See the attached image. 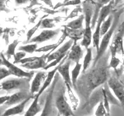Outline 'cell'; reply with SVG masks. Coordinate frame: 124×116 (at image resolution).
<instances>
[{
  "label": "cell",
  "instance_id": "cell-1",
  "mask_svg": "<svg viewBox=\"0 0 124 116\" xmlns=\"http://www.w3.org/2000/svg\"><path fill=\"white\" fill-rule=\"evenodd\" d=\"M118 20H119V15H116L115 17L113 22H112V25L111 26L110 29L108 31V32L104 35L102 38V41L100 42V45H99V51L97 52V55L95 58L94 63H93V65H95L98 61L102 57L103 54L106 53V50H107V47L109 45V43L111 40V38L112 36V35L114 33V31L116 28V26H117L118 23Z\"/></svg>",
  "mask_w": 124,
  "mask_h": 116
},
{
  "label": "cell",
  "instance_id": "cell-2",
  "mask_svg": "<svg viewBox=\"0 0 124 116\" xmlns=\"http://www.w3.org/2000/svg\"><path fill=\"white\" fill-rule=\"evenodd\" d=\"M88 77V87L91 91H92L99 85L106 82L108 77V71L106 68L99 67L92 71Z\"/></svg>",
  "mask_w": 124,
  "mask_h": 116
},
{
  "label": "cell",
  "instance_id": "cell-3",
  "mask_svg": "<svg viewBox=\"0 0 124 116\" xmlns=\"http://www.w3.org/2000/svg\"><path fill=\"white\" fill-rule=\"evenodd\" d=\"M85 27L84 29L83 37L81 42V45L85 46L86 50L88 48L92 41V10L85 9Z\"/></svg>",
  "mask_w": 124,
  "mask_h": 116
},
{
  "label": "cell",
  "instance_id": "cell-4",
  "mask_svg": "<svg viewBox=\"0 0 124 116\" xmlns=\"http://www.w3.org/2000/svg\"><path fill=\"white\" fill-rule=\"evenodd\" d=\"M1 57L2 60V64L6 66L8 70H9V71L11 73V75L13 74L18 77H28V78H31V77L33 76V73H34L33 71H31V72L24 71L21 68H19L17 66H16L14 64L10 63L2 53H1Z\"/></svg>",
  "mask_w": 124,
  "mask_h": 116
},
{
  "label": "cell",
  "instance_id": "cell-5",
  "mask_svg": "<svg viewBox=\"0 0 124 116\" xmlns=\"http://www.w3.org/2000/svg\"><path fill=\"white\" fill-rule=\"evenodd\" d=\"M68 53L66 56L63 60H62L60 64L58 65V70L57 72L61 75L63 77L64 81L65 83V85H70L73 87L72 82H71V78L70 77V66H71V60H68Z\"/></svg>",
  "mask_w": 124,
  "mask_h": 116
},
{
  "label": "cell",
  "instance_id": "cell-6",
  "mask_svg": "<svg viewBox=\"0 0 124 116\" xmlns=\"http://www.w3.org/2000/svg\"><path fill=\"white\" fill-rule=\"evenodd\" d=\"M56 107L59 114L62 116H73V111L71 105L67 102V99L63 94L58 95L55 101Z\"/></svg>",
  "mask_w": 124,
  "mask_h": 116
},
{
  "label": "cell",
  "instance_id": "cell-7",
  "mask_svg": "<svg viewBox=\"0 0 124 116\" xmlns=\"http://www.w3.org/2000/svg\"><path fill=\"white\" fill-rule=\"evenodd\" d=\"M73 44H74V40H70L67 41L64 45L61 46L60 48H58L57 50H56L55 51L50 54L48 57L47 60H46V63L49 64L51 61L58 59L60 57H64L68 53V50H71Z\"/></svg>",
  "mask_w": 124,
  "mask_h": 116
},
{
  "label": "cell",
  "instance_id": "cell-8",
  "mask_svg": "<svg viewBox=\"0 0 124 116\" xmlns=\"http://www.w3.org/2000/svg\"><path fill=\"white\" fill-rule=\"evenodd\" d=\"M60 32V29H44L37 36L33 37L30 40V44H41L53 39Z\"/></svg>",
  "mask_w": 124,
  "mask_h": 116
},
{
  "label": "cell",
  "instance_id": "cell-9",
  "mask_svg": "<svg viewBox=\"0 0 124 116\" xmlns=\"http://www.w3.org/2000/svg\"><path fill=\"white\" fill-rule=\"evenodd\" d=\"M108 86L113 91L115 96L121 104H124V87L117 79L111 78L108 81Z\"/></svg>",
  "mask_w": 124,
  "mask_h": 116
},
{
  "label": "cell",
  "instance_id": "cell-10",
  "mask_svg": "<svg viewBox=\"0 0 124 116\" xmlns=\"http://www.w3.org/2000/svg\"><path fill=\"white\" fill-rule=\"evenodd\" d=\"M50 55V53H44V55H42L40 57H37V58L35 60L30 62V63L23 64L21 65L22 67H24L26 69L28 70H37V69H44L46 67V66L47 65L46 63V60H47L48 57Z\"/></svg>",
  "mask_w": 124,
  "mask_h": 116
},
{
  "label": "cell",
  "instance_id": "cell-11",
  "mask_svg": "<svg viewBox=\"0 0 124 116\" xmlns=\"http://www.w3.org/2000/svg\"><path fill=\"white\" fill-rule=\"evenodd\" d=\"M46 73L45 71H40L36 73L34 78L31 83V87H30V94L31 95H33L40 91V88L42 87L43 84H44V80L46 77Z\"/></svg>",
  "mask_w": 124,
  "mask_h": 116
},
{
  "label": "cell",
  "instance_id": "cell-12",
  "mask_svg": "<svg viewBox=\"0 0 124 116\" xmlns=\"http://www.w3.org/2000/svg\"><path fill=\"white\" fill-rule=\"evenodd\" d=\"M83 56V50L80 46L77 44V41H74V44L71 46L70 52H68V60L74 61L75 63H79L80 60Z\"/></svg>",
  "mask_w": 124,
  "mask_h": 116
},
{
  "label": "cell",
  "instance_id": "cell-13",
  "mask_svg": "<svg viewBox=\"0 0 124 116\" xmlns=\"http://www.w3.org/2000/svg\"><path fill=\"white\" fill-rule=\"evenodd\" d=\"M32 97L33 96L29 97L28 98H26L21 103H19V104H16V105L13 106V108L7 109L1 116H13V115H19V114L23 113V111H24L26 104H27V102H29V100L32 98Z\"/></svg>",
  "mask_w": 124,
  "mask_h": 116
},
{
  "label": "cell",
  "instance_id": "cell-14",
  "mask_svg": "<svg viewBox=\"0 0 124 116\" xmlns=\"http://www.w3.org/2000/svg\"><path fill=\"white\" fill-rule=\"evenodd\" d=\"M30 96H29L26 92L19 91L10 95V98L6 103V104H7V105H13V104H18L19 103H21L22 102H23L24 100H26V98H28Z\"/></svg>",
  "mask_w": 124,
  "mask_h": 116
},
{
  "label": "cell",
  "instance_id": "cell-15",
  "mask_svg": "<svg viewBox=\"0 0 124 116\" xmlns=\"http://www.w3.org/2000/svg\"><path fill=\"white\" fill-rule=\"evenodd\" d=\"M57 70H58V65L57 66V67H55V68H54V70H52V71H49L47 73V74H46V77L44 84H43V85H42L40 91H39L35 96L39 97V98H40V96L43 94V92H44L46 89L50 86V84H51V82H52L53 79L54 78V76H55L56 72L57 71Z\"/></svg>",
  "mask_w": 124,
  "mask_h": 116
},
{
  "label": "cell",
  "instance_id": "cell-16",
  "mask_svg": "<svg viewBox=\"0 0 124 116\" xmlns=\"http://www.w3.org/2000/svg\"><path fill=\"white\" fill-rule=\"evenodd\" d=\"M23 84V80L20 79H10L3 81L1 84V88L5 91H10L12 89L18 88Z\"/></svg>",
  "mask_w": 124,
  "mask_h": 116
},
{
  "label": "cell",
  "instance_id": "cell-17",
  "mask_svg": "<svg viewBox=\"0 0 124 116\" xmlns=\"http://www.w3.org/2000/svg\"><path fill=\"white\" fill-rule=\"evenodd\" d=\"M39 97L34 96L33 103L31 104V105L28 108V110L26 111L24 116H36L37 114L41 111L40 105L39 104Z\"/></svg>",
  "mask_w": 124,
  "mask_h": 116
},
{
  "label": "cell",
  "instance_id": "cell-18",
  "mask_svg": "<svg viewBox=\"0 0 124 116\" xmlns=\"http://www.w3.org/2000/svg\"><path fill=\"white\" fill-rule=\"evenodd\" d=\"M84 21H85V15L83 13H81L76 19L69 22L68 24L64 26L73 30H79V29H83Z\"/></svg>",
  "mask_w": 124,
  "mask_h": 116
},
{
  "label": "cell",
  "instance_id": "cell-19",
  "mask_svg": "<svg viewBox=\"0 0 124 116\" xmlns=\"http://www.w3.org/2000/svg\"><path fill=\"white\" fill-rule=\"evenodd\" d=\"M63 31H64L65 33L67 34V36H69L71 38V40H72L74 41H78V40H80V39L82 40L84 29H81L79 30H73V29H68L67 27H65Z\"/></svg>",
  "mask_w": 124,
  "mask_h": 116
},
{
  "label": "cell",
  "instance_id": "cell-20",
  "mask_svg": "<svg viewBox=\"0 0 124 116\" xmlns=\"http://www.w3.org/2000/svg\"><path fill=\"white\" fill-rule=\"evenodd\" d=\"M56 82H57V79H55V80H54V81L53 85H52V88L50 89V91L49 94H48V96H47V98H46L44 108V110H43L41 115H39V116H48V114H49V112H50V102H51L52 94H53L54 89V86H55Z\"/></svg>",
  "mask_w": 124,
  "mask_h": 116
},
{
  "label": "cell",
  "instance_id": "cell-21",
  "mask_svg": "<svg viewBox=\"0 0 124 116\" xmlns=\"http://www.w3.org/2000/svg\"><path fill=\"white\" fill-rule=\"evenodd\" d=\"M81 68H82V64L80 63H77L75 66V67H74L73 70L71 71V82H72V85H73L74 88L76 87V83L78 80V76L80 74Z\"/></svg>",
  "mask_w": 124,
  "mask_h": 116
},
{
  "label": "cell",
  "instance_id": "cell-22",
  "mask_svg": "<svg viewBox=\"0 0 124 116\" xmlns=\"http://www.w3.org/2000/svg\"><path fill=\"white\" fill-rule=\"evenodd\" d=\"M66 87H67L69 99H70V102L71 103L72 108L73 109H77V108L78 106V104H79V100L75 96V93H74V91H72L71 86H70V85H66Z\"/></svg>",
  "mask_w": 124,
  "mask_h": 116
},
{
  "label": "cell",
  "instance_id": "cell-23",
  "mask_svg": "<svg viewBox=\"0 0 124 116\" xmlns=\"http://www.w3.org/2000/svg\"><path fill=\"white\" fill-rule=\"evenodd\" d=\"M112 19H113L112 18V15H109L108 17L102 22V26H101V32H100L101 36H103L110 29L111 26L112 25Z\"/></svg>",
  "mask_w": 124,
  "mask_h": 116
},
{
  "label": "cell",
  "instance_id": "cell-24",
  "mask_svg": "<svg viewBox=\"0 0 124 116\" xmlns=\"http://www.w3.org/2000/svg\"><path fill=\"white\" fill-rule=\"evenodd\" d=\"M92 60V48H88L85 55L84 57V60H83V64H82V71L85 72L86 70L88 68L89 65H90L91 62Z\"/></svg>",
  "mask_w": 124,
  "mask_h": 116
},
{
  "label": "cell",
  "instance_id": "cell-25",
  "mask_svg": "<svg viewBox=\"0 0 124 116\" xmlns=\"http://www.w3.org/2000/svg\"><path fill=\"white\" fill-rule=\"evenodd\" d=\"M37 50V44H28L24 46H19V51H23L24 53H33Z\"/></svg>",
  "mask_w": 124,
  "mask_h": 116
},
{
  "label": "cell",
  "instance_id": "cell-26",
  "mask_svg": "<svg viewBox=\"0 0 124 116\" xmlns=\"http://www.w3.org/2000/svg\"><path fill=\"white\" fill-rule=\"evenodd\" d=\"M19 41L18 40H15L12 44H10L8 46V49L6 50V56L8 58H10L12 56H13L16 54V48L17 45L19 44Z\"/></svg>",
  "mask_w": 124,
  "mask_h": 116
},
{
  "label": "cell",
  "instance_id": "cell-27",
  "mask_svg": "<svg viewBox=\"0 0 124 116\" xmlns=\"http://www.w3.org/2000/svg\"><path fill=\"white\" fill-rule=\"evenodd\" d=\"M95 116H110V115L108 114V112L105 108L104 103L102 101H100L97 109L95 112Z\"/></svg>",
  "mask_w": 124,
  "mask_h": 116
},
{
  "label": "cell",
  "instance_id": "cell-28",
  "mask_svg": "<svg viewBox=\"0 0 124 116\" xmlns=\"http://www.w3.org/2000/svg\"><path fill=\"white\" fill-rule=\"evenodd\" d=\"M42 20H43V19H40V20L37 22V24L35 25V26L33 27V28H31V29L28 31V32H27V33H26V43H29V42H30V40H31V39H32L33 35L35 33H36V31L40 27L41 23H42Z\"/></svg>",
  "mask_w": 124,
  "mask_h": 116
},
{
  "label": "cell",
  "instance_id": "cell-29",
  "mask_svg": "<svg viewBox=\"0 0 124 116\" xmlns=\"http://www.w3.org/2000/svg\"><path fill=\"white\" fill-rule=\"evenodd\" d=\"M54 26H55L54 19L46 18L42 20V23L40 26L42 28H53V27H54Z\"/></svg>",
  "mask_w": 124,
  "mask_h": 116
},
{
  "label": "cell",
  "instance_id": "cell-30",
  "mask_svg": "<svg viewBox=\"0 0 124 116\" xmlns=\"http://www.w3.org/2000/svg\"><path fill=\"white\" fill-rule=\"evenodd\" d=\"M81 2V1H79V0H73V1H65L63 3H58V4H57V6L54 7V9H57V8H59L61 6H71V5L78 6Z\"/></svg>",
  "mask_w": 124,
  "mask_h": 116
},
{
  "label": "cell",
  "instance_id": "cell-31",
  "mask_svg": "<svg viewBox=\"0 0 124 116\" xmlns=\"http://www.w3.org/2000/svg\"><path fill=\"white\" fill-rule=\"evenodd\" d=\"M26 57V53L23 52V51H18L17 53H16V54L14 55V62L13 64H19V61L21 60H23V58H25Z\"/></svg>",
  "mask_w": 124,
  "mask_h": 116
},
{
  "label": "cell",
  "instance_id": "cell-32",
  "mask_svg": "<svg viewBox=\"0 0 124 116\" xmlns=\"http://www.w3.org/2000/svg\"><path fill=\"white\" fill-rule=\"evenodd\" d=\"M82 13V9H81V7L80 6H77L75 9H74L72 10V12L70 13V15H68V16L66 18V19H72L75 16H78V13Z\"/></svg>",
  "mask_w": 124,
  "mask_h": 116
},
{
  "label": "cell",
  "instance_id": "cell-33",
  "mask_svg": "<svg viewBox=\"0 0 124 116\" xmlns=\"http://www.w3.org/2000/svg\"><path fill=\"white\" fill-rule=\"evenodd\" d=\"M119 62H120L119 60L116 57V56L111 57L110 62H109V67L113 68V69H116V67H117L118 65L119 64Z\"/></svg>",
  "mask_w": 124,
  "mask_h": 116
},
{
  "label": "cell",
  "instance_id": "cell-34",
  "mask_svg": "<svg viewBox=\"0 0 124 116\" xmlns=\"http://www.w3.org/2000/svg\"><path fill=\"white\" fill-rule=\"evenodd\" d=\"M11 75V73L9 71V70L6 68H0V80L6 78V77Z\"/></svg>",
  "mask_w": 124,
  "mask_h": 116
},
{
  "label": "cell",
  "instance_id": "cell-35",
  "mask_svg": "<svg viewBox=\"0 0 124 116\" xmlns=\"http://www.w3.org/2000/svg\"><path fill=\"white\" fill-rule=\"evenodd\" d=\"M10 98V95H6V96H2L0 97V106L2 105V104H6L9 99Z\"/></svg>",
  "mask_w": 124,
  "mask_h": 116
},
{
  "label": "cell",
  "instance_id": "cell-36",
  "mask_svg": "<svg viewBox=\"0 0 124 116\" xmlns=\"http://www.w3.org/2000/svg\"><path fill=\"white\" fill-rule=\"evenodd\" d=\"M122 26H124V20H123V23H122Z\"/></svg>",
  "mask_w": 124,
  "mask_h": 116
},
{
  "label": "cell",
  "instance_id": "cell-37",
  "mask_svg": "<svg viewBox=\"0 0 124 116\" xmlns=\"http://www.w3.org/2000/svg\"><path fill=\"white\" fill-rule=\"evenodd\" d=\"M57 116H61V115H60V114H58V115H57Z\"/></svg>",
  "mask_w": 124,
  "mask_h": 116
},
{
  "label": "cell",
  "instance_id": "cell-38",
  "mask_svg": "<svg viewBox=\"0 0 124 116\" xmlns=\"http://www.w3.org/2000/svg\"><path fill=\"white\" fill-rule=\"evenodd\" d=\"M1 89H2V88H1V87H0V90H1Z\"/></svg>",
  "mask_w": 124,
  "mask_h": 116
},
{
  "label": "cell",
  "instance_id": "cell-39",
  "mask_svg": "<svg viewBox=\"0 0 124 116\" xmlns=\"http://www.w3.org/2000/svg\"><path fill=\"white\" fill-rule=\"evenodd\" d=\"M123 41H124V40H123Z\"/></svg>",
  "mask_w": 124,
  "mask_h": 116
},
{
  "label": "cell",
  "instance_id": "cell-40",
  "mask_svg": "<svg viewBox=\"0 0 124 116\" xmlns=\"http://www.w3.org/2000/svg\"><path fill=\"white\" fill-rule=\"evenodd\" d=\"M94 116H95V115H94Z\"/></svg>",
  "mask_w": 124,
  "mask_h": 116
}]
</instances>
